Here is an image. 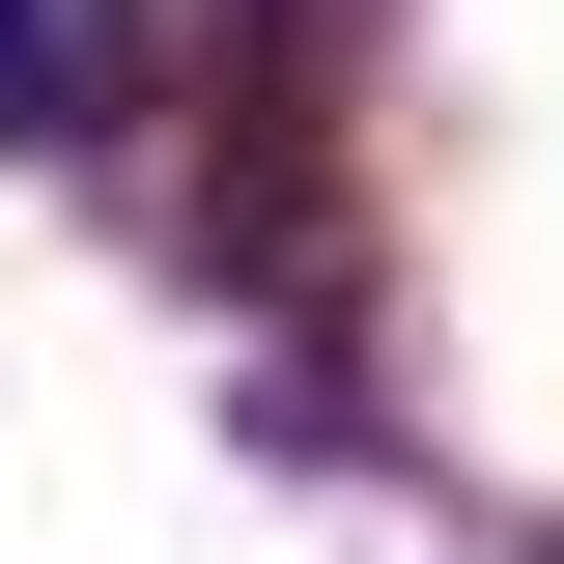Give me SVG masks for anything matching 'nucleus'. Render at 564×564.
I'll return each mask as SVG.
<instances>
[{
	"label": "nucleus",
	"mask_w": 564,
	"mask_h": 564,
	"mask_svg": "<svg viewBox=\"0 0 564 564\" xmlns=\"http://www.w3.org/2000/svg\"><path fill=\"white\" fill-rule=\"evenodd\" d=\"M113 113V0H0V141H85Z\"/></svg>",
	"instance_id": "obj_1"
}]
</instances>
